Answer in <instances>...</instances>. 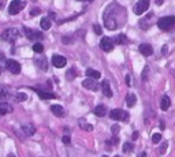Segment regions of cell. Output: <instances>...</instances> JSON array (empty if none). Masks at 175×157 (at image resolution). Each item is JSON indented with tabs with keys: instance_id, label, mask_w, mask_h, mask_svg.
I'll list each match as a JSON object with an SVG mask.
<instances>
[{
	"instance_id": "cell-29",
	"label": "cell",
	"mask_w": 175,
	"mask_h": 157,
	"mask_svg": "<svg viewBox=\"0 0 175 157\" xmlns=\"http://www.w3.org/2000/svg\"><path fill=\"white\" fill-rule=\"evenodd\" d=\"M167 148H168V142L167 141H163V142H161V145H160V148H159L160 154H166V152H167Z\"/></svg>"
},
{
	"instance_id": "cell-30",
	"label": "cell",
	"mask_w": 175,
	"mask_h": 157,
	"mask_svg": "<svg viewBox=\"0 0 175 157\" xmlns=\"http://www.w3.org/2000/svg\"><path fill=\"white\" fill-rule=\"evenodd\" d=\"M75 70H74V68H70V70L67 71V74H66V78L68 79V81H73V79L75 78Z\"/></svg>"
},
{
	"instance_id": "cell-16",
	"label": "cell",
	"mask_w": 175,
	"mask_h": 157,
	"mask_svg": "<svg viewBox=\"0 0 175 157\" xmlns=\"http://www.w3.org/2000/svg\"><path fill=\"white\" fill-rule=\"evenodd\" d=\"M51 111L55 116H59V118H63L64 116V108L62 105H52Z\"/></svg>"
},
{
	"instance_id": "cell-44",
	"label": "cell",
	"mask_w": 175,
	"mask_h": 157,
	"mask_svg": "<svg viewBox=\"0 0 175 157\" xmlns=\"http://www.w3.org/2000/svg\"><path fill=\"white\" fill-rule=\"evenodd\" d=\"M138 157H147V153H145V152H142V153L139 154V156H138Z\"/></svg>"
},
{
	"instance_id": "cell-7",
	"label": "cell",
	"mask_w": 175,
	"mask_h": 157,
	"mask_svg": "<svg viewBox=\"0 0 175 157\" xmlns=\"http://www.w3.org/2000/svg\"><path fill=\"white\" fill-rule=\"evenodd\" d=\"M6 68L11 74H19L21 72V64L16 60H6Z\"/></svg>"
},
{
	"instance_id": "cell-22",
	"label": "cell",
	"mask_w": 175,
	"mask_h": 157,
	"mask_svg": "<svg viewBox=\"0 0 175 157\" xmlns=\"http://www.w3.org/2000/svg\"><path fill=\"white\" fill-rule=\"evenodd\" d=\"M86 75L89 77V78H93V79H99L100 77H101V74H100L99 71L93 70V68H88V70H86Z\"/></svg>"
},
{
	"instance_id": "cell-3",
	"label": "cell",
	"mask_w": 175,
	"mask_h": 157,
	"mask_svg": "<svg viewBox=\"0 0 175 157\" xmlns=\"http://www.w3.org/2000/svg\"><path fill=\"white\" fill-rule=\"evenodd\" d=\"M110 118L114 120H122V122H127L129 114L123 109H112L110 111Z\"/></svg>"
},
{
	"instance_id": "cell-31",
	"label": "cell",
	"mask_w": 175,
	"mask_h": 157,
	"mask_svg": "<svg viewBox=\"0 0 175 157\" xmlns=\"http://www.w3.org/2000/svg\"><path fill=\"white\" fill-rule=\"evenodd\" d=\"M160 141H161V134L160 133H155L152 135V142H153V144H159Z\"/></svg>"
},
{
	"instance_id": "cell-34",
	"label": "cell",
	"mask_w": 175,
	"mask_h": 157,
	"mask_svg": "<svg viewBox=\"0 0 175 157\" xmlns=\"http://www.w3.org/2000/svg\"><path fill=\"white\" fill-rule=\"evenodd\" d=\"M40 12H41V10L36 7V8H33V10H30V15H32V16H36V15H38Z\"/></svg>"
},
{
	"instance_id": "cell-27",
	"label": "cell",
	"mask_w": 175,
	"mask_h": 157,
	"mask_svg": "<svg viewBox=\"0 0 175 157\" xmlns=\"http://www.w3.org/2000/svg\"><path fill=\"white\" fill-rule=\"evenodd\" d=\"M133 149H134V145H133L131 142H124L123 144V152L124 153H130V152H133Z\"/></svg>"
},
{
	"instance_id": "cell-37",
	"label": "cell",
	"mask_w": 175,
	"mask_h": 157,
	"mask_svg": "<svg viewBox=\"0 0 175 157\" xmlns=\"http://www.w3.org/2000/svg\"><path fill=\"white\" fill-rule=\"evenodd\" d=\"M62 141H63L64 145H70V142H71V139H70V137H68V135H64Z\"/></svg>"
},
{
	"instance_id": "cell-13",
	"label": "cell",
	"mask_w": 175,
	"mask_h": 157,
	"mask_svg": "<svg viewBox=\"0 0 175 157\" xmlns=\"http://www.w3.org/2000/svg\"><path fill=\"white\" fill-rule=\"evenodd\" d=\"M138 49L144 56H151L152 53H153V48H152L149 44H141L138 47Z\"/></svg>"
},
{
	"instance_id": "cell-35",
	"label": "cell",
	"mask_w": 175,
	"mask_h": 157,
	"mask_svg": "<svg viewBox=\"0 0 175 157\" xmlns=\"http://www.w3.org/2000/svg\"><path fill=\"white\" fill-rule=\"evenodd\" d=\"M148 72H149V68H148V67H145V68H144V72H142V81H147L148 79Z\"/></svg>"
},
{
	"instance_id": "cell-25",
	"label": "cell",
	"mask_w": 175,
	"mask_h": 157,
	"mask_svg": "<svg viewBox=\"0 0 175 157\" xmlns=\"http://www.w3.org/2000/svg\"><path fill=\"white\" fill-rule=\"evenodd\" d=\"M40 26H41V29H44V30L51 29V21L48 19V18H43L41 22H40Z\"/></svg>"
},
{
	"instance_id": "cell-50",
	"label": "cell",
	"mask_w": 175,
	"mask_h": 157,
	"mask_svg": "<svg viewBox=\"0 0 175 157\" xmlns=\"http://www.w3.org/2000/svg\"><path fill=\"white\" fill-rule=\"evenodd\" d=\"M115 157H119V156H115Z\"/></svg>"
},
{
	"instance_id": "cell-9",
	"label": "cell",
	"mask_w": 175,
	"mask_h": 157,
	"mask_svg": "<svg viewBox=\"0 0 175 157\" xmlns=\"http://www.w3.org/2000/svg\"><path fill=\"white\" fill-rule=\"evenodd\" d=\"M100 48L104 52H111L114 49V40L110 38V37H103L101 43H100Z\"/></svg>"
},
{
	"instance_id": "cell-10",
	"label": "cell",
	"mask_w": 175,
	"mask_h": 157,
	"mask_svg": "<svg viewBox=\"0 0 175 157\" xmlns=\"http://www.w3.org/2000/svg\"><path fill=\"white\" fill-rule=\"evenodd\" d=\"M34 62L38 67H40L41 70L47 71L48 70V62H47V58L43 55V53H37L36 58H34Z\"/></svg>"
},
{
	"instance_id": "cell-15",
	"label": "cell",
	"mask_w": 175,
	"mask_h": 157,
	"mask_svg": "<svg viewBox=\"0 0 175 157\" xmlns=\"http://www.w3.org/2000/svg\"><path fill=\"white\" fill-rule=\"evenodd\" d=\"M22 131H23L25 135H28V137H32L33 134L36 133V129H34V126L33 124H23L22 126Z\"/></svg>"
},
{
	"instance_id": "cell-33",
	"label": "cell",
	"mask_w": 175,
	"mask_h": 157,
	"mask_svg": "<svg viewBox=\"0 0 175 157\" xmlns=\"http://www.w3.org/2000/svg\"><path fill=\"white\" fill-rule=\"evenodd\" d=\"M93 30H95L96 34H101V33H103V29H101V26H100V25H97V23L93 25Z\"/></svg>"
},
{
	"instance_id": "cell-48",
	"label": "cell",
	"mask_w": 175,
	"mask_h": 157,
	"mask_svg": "<svg viewBox=\"0 0 175 157\" xmlns=\"http://www.w3.org/2000/svg\"><path fill=\"white\" fill-rule=\"evenodd\" d=\"M86 1H93V0H86Z\"/></svg>"
},
{
	"instance_id": "cell-40",
	"label": "cell",
	"mask_w": 175,
	"mask_h": 157,
	"mask_svg": "<svg viewBox=\"0 0 175 157\" xmlns=\"http://www.w3.org/2000/svg\"><path fill=\"white\" fill-rule=\"evenodd\" d=\"M126 83H127V86H130V83H131V79H130V75H126Z\"/></svg>"
},
{
	"instance_id": "cell-6",
	"label": "cell",
	"mask_w": 175,
	"mask_h": 157,
	"mask_svg": "<svg viewBox=\"0 0 175 157\" xmlns=\"http://www.w3.org/2000/svg\"><path fill=\"white\" fill-rule=\"evenodd\" d=\"M149 3H151V0H138L137 4L134 6V14L135 15L144 14V12L149 8Z\"/></svg>"
},
{
	"instance_id": "cell-47",
	"label": "cell",
	"mask_w": 175,
	"mask_h": 157,
	"mask_svg": "<svg viewBox=\"0 0 175 157\" xmlns=\"http://www.w3.org/2000/svg\"><path fill=\"white\" fill-rule=\"evenodd\" d=\"M0 75H1V67H0Z\"/></svg>"
},
{
	"instance_id": "cell-39",
	"label": "cell",
	"mask_w": 175,
	"mask_h": 157,
	"mask_svg": "<svg viewBox=\"0 0 175 157\" xmlns=\"http://www.w3.org/2000/svg\"><path fill=\"white\" fill-rule=\"evenodd\" d=\"M71 41L73 40L70 38V37H63V38H62V43L63 44H71Z\"/></svg>"
},
{
	"instance_id": "cell-26",
	"label": "cell",
	"mask_w": 175,
	"mask_h": 157,
	"mask_svg": "<svg viewBox=\"0 0 175 157\" xmlns=\"http://www.w3.org/2000/svg\"><path fill=\"white\" fill-rule=\"evenodd\" d=\"M8 96H10V89L7 86H0V97L8 98Z\"/></svg>"
},
{
	"instance_id": "cell-45",
	"label": "cell",
	"mask_w": 175,
	"mask_h": 157,
	"mask_svg": "<svg viewBox=\"0 0 175 157\" xmlns=\"http://www.w3.org/2000/svg\"><path fill=\"white\" fill-rule=\"evenodd\" d=\"M49 16H51V18H55V12H49Z\"/></svg>"
},
{
	"instance_id": "cell-4",
	"label": "cell",
	"mask_w": 175,
	"mask_h": 157,
	"mask_svg": "<svg viewBox=\"0 0 175 157\" xmlns=\"http://www.w3.org/2000/svg\"><path fill=\"white\" fill-rule=\"evenodd\" d=\"M25 7V3L23 1H21V0H12L10 6H8V14L10 15H16V14H19L21 10Z\"/></svg>"
},
{
	"instance_id": "cell-43",
	"label": "cell",
	"mask_w": 175,
	"mask_h": 157,
	"mask_svg": "<svg viewBox=\"0 0 175 157\" xmlns=\"http://www.w3.org/2000/svg\"><path fill=\"white\" fill-rule=\"evenodd\" d=\"M138 138V133H134L133 134V139H137Z\"/></svg>"
},
{
	"instance_id": "cell-46",
	"label": "cell",
	"mask_w": 175,
	"mask_h": 157,
	"mask_svg": "<svg viewBox=\"0 0 175 157\" xmlns=\"http://www.w3.org/2000/svg\"><path fill=\"white\" fill-rule=\"evenodd\" d=\"M7 157H15V154H14V153H10Z\"/></svg>"
},
{
	"instance_id": "cell-8",
	"label": "cell",
	"mask_w": 175,
	"mask_h": 157,
	"mask_svg": "<svg viewBox=\"0 0 175 157\" xmlns=\"http://www.w3.org/2000/svg\"><path fill=\"white\" fill-rule=\"evenodd\" d=\"M104 26H105L108 30H115V29L119 28V22L110 15H104Z\"/></svg>"
},
{
	"instance_id": "cell-42",
	"label": "cell",
	"mask_w": 175,
	"mask_h": 157,
	"mask_svg": "<svg viewBox=\"0 0 175 157\" xmlns=\"http://www.w3.org/2000/svg\"><path fill=\"white\" fill-rule=\"evenodd\" d=\"M155 3H156V6H161L164 3V0H155Z\"/></svg>"
},
{
	"instance_id": "cell-14",
	"label": "cell",
	"mask_w": 175,
	"mask_h": 157,
	"mask_svg": "<svg viewBox=\"0 0 175 157\" xmlns=\"http://www.w3.org/2000/svg\"><path fill=\"white\" fill-rule=\"evenodd\" d=\"M101 90L103 93L107 96V97L111 98L112 97V90H111V86H110V82H108L107 79H104L103 82H101Z\"/></svg>"
},
{
	"instance_id": "cell-41",
	"label": "cell",
	"mask_w": 175,
	"mask_h": 157,
	"mask_svg": "<svg viewBox=\"0 0 175 157\" xmlns=\"http://www.w3.org/2000/svg\"><path fill=\"white\" fill-rule=\"evenodd\" d=\"M0 60H1V62H6V56H4V53L1 51H0Z\"/></svg>"
},
{
	"instance_id": "cell-38",
	"label": "cell",
	"mask_w": 175,
	"mask_h": 157,
	"mask_svg": "<svg viewBox=\"0 0 175 157\" xmlns=\"http://www.w3.org/2000/svg\"><path fill=\"white\" fill-rule=\"evenodd\" d=\"M118 133H119V126H118V124L112 126V134H114V135H116Z\"/></svg>"
},
{
	"instance_id": "cell-36",
	"label": "cell",
	"mask_w": 175,
	"mask_h": 157,
	"mask_svg": "<svg viewBox=\"0 0 175 157\" xmlns=\"http://www.w3.org/2000/svg\"><path fill=\"white\" fill-rule=\"evenodd\" d=\"M107 144H110V145H118V144H119V139H118V137H114L111 139V142L108 141Z\"/></svg>"
},
{
	"instance_id": "cell-19",
	"label": "cell",
	"mask_w": 175,
	"mask_h": 157,
	"mask_svg": "<svg viewBox=\"0 0 175 157\" xmlns=\"http://www.w3.org/2000/svg\"><path fill=\"white\" fill-rule=\"evenodd\" d=\"M170 104H171V101H170V97L164 94L163 97H161V100H160V108H161L163 111H167L168 108H170Z\"/></svg>"
},
{
	"instance_id": "cell-1",
	"label": "cell",
	"mask_w": 175,
	"mask_h": 157,
	"mask_svg": "<svg viewBox=\"0 0 175 157\" xmlns=\"http://www.w3.org/2000/svg\"><path fill=\"white\" fill-rule=\"evenodd\" d=\"M19 36H21L19 29L11 28V29H7V30L3 31L1 40H4V41H10V43H14V41H16V40L19 38Z\"/></svg>"
},
{
	"instance_id": "cell-5",
	"label": "cell",
	"mask_w": 175,
	"mask_h": 157,
	"mask_svg": "<svg viewBox=\"0 0 175 157\" xmlns=\"http://www.w3.org/2000/svg\"><path fill=\"white\" fill-rule=\"evenodd\" d=\"M23 31H25V36H26L30 41H41V40L44 38V34L41 31L32 30V29H29V28H23Z\"/></svg>"
},
{
	"instance_id": "cell-18",
	"label": "cell",
	"mask_w": 175,
	"mask_h": 157,
	"mask_svg": "<svg viewBox=\"0 0 175 157\" xmlns=\"http://www.w3.org/2000/svg\"><path fill=\"white\" fill-rule=\"evenodd\" d=\"M10 112H12V107L7 102H0V115L3 116V115H7Z\"/></svg>"
},
{
	"instance_id": "cell-2",
	"label": "cell",
	"mask_w": 175,
	"mask_h": 157,
	"mask_svg": "<svg viewBox=\"0 0 175 157\" xmlns=\"http://www.w3.org/2000/svg\"><path fill=\"white\" fill-rule=\"evenodd\" d=\"M175 25V16H163L157 21V26L161 30H170Z\"/></svg>"
},
{
	"instance_id": "cell-32",
	"label": "cell",
	"mask_w": 175,
	"mask_h": 157,
	"mask_svg": "<svg viewBox=\"0 0 175 157\" xmlns=\"http://www.w3.org/2000/svg\"><path fill=\"white\" fill-rule=\"evenodd\" d=\"M26 98H28V96L25 93H18L16 94V101H26Z\"/></svg>"
},
{
	"instance_id": "cell-12",
	"label": "cell",
	"mask_w": 175,
	"mask_h": 157,
	"mask_svg": "<svg viewBox=\"0 0 175 157\" xmlns=\"http://www.w3.org/2000/svg\"><path fill=\"white\" fill-rule=\"evenodd\" d=\"M82 86H84L85 89H89V90H93V92H97V90H99V85L95 82V79H93V78H89V77H88V78L85 79L84 82H82Z\"/></svg>"
},
{
	"instance_id": "cell-24",
	"label": "cell",
	"mask_w": 175,
	"mask_h": 157,
	"mask_svg": "<svg viewBox=\"0 0 175 157\" xmlns=\"http://www.w3.org/2000/svg\"><path fill=\"white\" fill-rule=\"evenodd\" d=\"M114 41H115L116 44H120V45H123V44L127 43V37H126L124 34H118L115 38H114Z\"/></svg>"
},
{
	"instance_id": "cell-11",
	"label": "cell",
	"mask_w": 175,
	"mask_h": 157,
	"mask_svg": "<svg viewBox=\"0 0 175 157\" xmlns=\"http://www.w3.org/2000/svg\"><path fill=\"white\" fill-rule=\"evenodd\" d=\"M52 64H53L56 68H62V67H64L67 64V60H66V58L62 56V55H55L52 58Z\"/></svg>"
},
{
	"instance_id": "cell-49",
	"label": "cell",
	"mask_w": 175,
	"mask_h": 157,
	"mask_svg": "<svg viewBox=\"0 0 175 157\" xmlns=\"http://www.w3.org/2000/svg\"><path fill=\"white\" fill-rule=\"evenodd\" d=\"M101 157H107V156H101Z\"/></svg>"
},
{
	"instance_id": "cell-23",
	"label": "cell",
	"mask_w": 175,
	"mask_h": 157,
	"mask_svg": "<svg viewBox=\"0 0 175 157\" xmlns=\"http://www.w3.org/2000/svg\"><path fill=\"white\" fill-rule=\"evenodd\" d=\"M80 127L82 130H85V131H92L93 130V126L85 122V119H80Z\"/></svg>"
},
{
	"instance_id": "cell-21",
	"label": "cell",
	"mask_w": 175,
	"mask_h": 157,
	"mask_svg": "<svg viewBox=\"0 0 175 157\" xmlns=\"http://www.w3.org/2000/svg\"><path fill=\"white\" fill-rule=\"evenodd\" d=\"M135 102H137V97H135V94L130 93L126 96V104H127V107H134L135 105Z\"/></svg>"
},
{
	"instance_id": "cell-17",
	"label": "cell",
	"mask_w": 175,
	"mask_h": 157,
	"mask_svg": "<svg viewBox=\"0 0 175 157\" xmlns=\"http://www.w3.org/2000/svg\"><path fill=\"white\" fill-rule=\"evenodd\" d=\"M34 92H37V94L40 96V98L43 100H51V98H56V96L53 93H48V92H43L40 89H34Z\"/></svg>"
},
{
	"instance_id": "cell-28",
	"label": "cell",
	"mask_w": 175,
	"mask_h": 157,
	"mask_svg": "<svg viewBox=\"0 0 175 157\" xmlns=\"http://www.w3.org/2000/svg\"><path fill=\"white\" fill-rule=\"evenodd\" d=\"M33 51L36 52V53H43V51H44V45H43L41 43L33 44Z\"/></svg>"
},
{
	"instance_id": "cell-20",
	"label": "cell",
	"mask_w": 175,
	"mask_h": 157,
	"mask_svg": "<svg viewBox=\"0 0 175 157\" xmlns=\"http://www.w3.org/2000/svg\"><path fill=\"white\" fill-rule=\"evenodd\" d=\"M95 115H97V116H105V115H107V107L97 105L95 108Z\"/></svg>"
}]
</instances>
